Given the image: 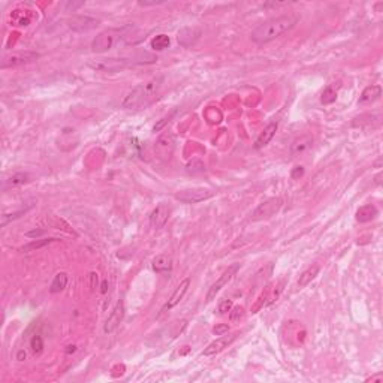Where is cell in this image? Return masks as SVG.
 I'll return each instance as SVG.
<instances>
[{"label": "cell", "mask_w": 383, "mask_h": 383, "mask_svg": "<svg viewBox=\"0 0 383 383\" xmlns=\"http://www.w3.org/2000/svg\"><path fill=\"white\" fill-rule=\"evenodd\" d=\"M237 336L238 334H229L228 336V333L226 334H223L222 337H219L217 340H214L213 343H210L205 349H204V352H202V355H205V357H214V355H217V354H220L222 351H225L235 339H237Z\"/></svg>", "instance_id": "10"}, {"label": "cell", "mask_w": 383, "mask_h": 383, "mask_svg": "<svg viewBox=\"0 0 383 383\" xmlns=\"http://www.w3.org/2000/svg\"><path fill=\"white\" fill-rule=\"evenodd\" d=\"M165 1H139L141 6H154V4H162Z\"/></svg>", "instance_id": "37"}, {"label": "cell", "mask_w": 383, "mask_h": 383, "mask_svg": "<svg viewBox=\"0 0 383 383\" xmlns=\"http://www.w3.org/2000/svg\"><path fill=\"white\" fill-rule=\"evenodd\" d=\"M55 241V238H45V240H36V241H31L28 243L27 246L22 247L24 252H33V250H37V249H42L45 246H48L49 243Z\"/></svg>", "instance_id": "28"}, {"label": "cell", "mask_w": 383, "mask_h": 383, "mask_svg": "<svg viewBox=\"0 0 383 383\" xmlns=\"http://www.w3.org/2000/svg\"><path fill=\"white\" fill-rule=\"evenodd\" d=\"M282 291H283V282L268 285V286L264 289L262 295L258 298V303H256V304H255V307H253V313H256L259 309H262V307H265V306H268V304L274 303V301L279 298V295H280V292H282Z\"/></svg>", "instance_id": "8"}, {"label": "cell", "mask_w": 383, "mask_h": 383, "mask_svg": "<svg viewBox=\"0 0 383 383\" xmlns=\"http://www.w3.org/2000/svg\"><path fill=\"white\" fill-rule=\"evenodd\" d=\"M201 36V30L199 28H183L178 31V42L180 45H183L184 48H189L192 45L196 43V40Z\"/></svg>", "instance_id": "18"}, {"label": "cell", "mask_w": 383, "mask_h": 383, "mask_svg": "<svg viewBox=\"0 0 383 383\" xmlns=\"http://www.w3.org/2000/svg\"><path fill=\"white\" fill-rule=\"evenodd\" d=\"M22 357H25V354L19 352V354H18V360H19V361H22Z\"/></svg>", "instance_id": "40"}, {"label": "cell", "mask_w": 383, "mask_h": 383, "mask_svg": "<svg viewBox=\"0 0 383 383\" xmlns=\"http://www.w3.org/2000/svg\"><path fill=\"white\" fill-rule=\"evenodd\" d=\"M382 94V87L381 85H370L367 87L363 93H361V97H360V103H372L375 100H378Z\"/></svg>", "instance_id": "23"}, {"label": "cell", "mask_w": 383, "mask_h": 383, "mask_svg": "<svg viewBox=\"0 0 383 383\" xmlns=\"http://www.w3.org/2000/svg\"><path fill=\"white\" fill-rule=\"evenodd\" d=\"M229 331V327L226 325V324H219V325H216L214 328H213V333L216 334V336H223V334H226Z\"/></svg>", "instance_id": "33"}, {"label": "cell", "mask_w": 383, "mask_h": 383, "mask_svg": "<svg viewBox=\"0 0 383 383\" xmlns=\"http://www.w3.org/2000/svg\"><path fill=\"white\" fill-rule=\"evenodd\" d=\"M25 213V210H19V211H13V213H4L3 216H1V226L4 228L9 222H12V220H15V219H18V217H21L22 214Z\"/></svg>", "instance_id": "31"}, {"label": "cell", "mask_w": 383, "mask_h": 383, "mask_svg": "<svg viewBox=\"0 0 383 383\" xmlns=\"http://www.w3.org/2000/svg\"><path fill=\"white\" fill-rule=\"evenodd\" d=\"M303 174H304L303 166H295V168H294V171H292V174H291V177H292L294 180H297V178L303 177Z\"/></svg>", "instance_id": "35"}, {"label": "cell", "mask_w": 383, "mask_h": 383, "mask_svg": "<svg viewBox=\"0 0 383 383\" xmlns=\"http://www.w3.org/2000/svg\"><path fill=\"white\" fill-rule=\"evenodd\" d=\"M66 285H67V274H66V273H58V274L54 277L49 291H51V294L61 292V291L66 288Z\"/></svg>", "instance_id": "25"}, {"label": "cell", "mask_w": 383, "mask_h": 383, "mask_svg": "<svg viewBox=\"0 0 383 383\" xmlns=\"http://www.w3.org/2000/svg\"><path fill=\"white\" fill-rule=\"evenodd\" d=\"M318 273H319V265H313V267L307 268V270L300 276V279H298V288L307 286V285L318 276Z\"/></svg>", "instance_id": "24"}, {"label": "cell", "mask_w": 383, "mask_h": 383, "mask_svg": "<svg viewBox=\"0 0 383 383\" xmlns=\"http://www.w3.org/2000/svg\"><path fill=\"white\" fill-rule=\"evenodd\" d=\"M189 286H190V279H184V280L177 286V289L174 291V294L171 295V298L168 300V303L163 306L162 312H166V310H171L172 307H175V306L183 300V297H184V294L187 292Z\"/></svg>", "instance_id": "17"}, {"label": "cell", "mask_w": 383, "mask_h": 383, "mask_svg": "<svg viewBox=\"0 0 383 383\" xmlns=\"http://www.w3.org/2000/svg\"><path fill=\"white\" fill-rule=\"evenodd\" d=\"M241 315H243V309L241 307H235L234 310H232V313H231V321H238L240 318H241Z\"/></svg>", "instance_id": "34"}, {"label": "cell", "mask_w": 383, "mask_h": 383, "mask_svg": "<svg viewBox=\"0 0 383 383\" xmlns=\"http://www.w3.org/2000/svg\"><path fill=\"white\" fill-rule=\"evenodd\" d=\"M282 205V201L279 198H271L265 202H262L256 210L255 213L252 214V220H261V219H267V217H271L274 213H277V210L280 208Z\"/></svg>", "instance_id": "9"}, {"label": "cell", "mask_w": 383, "mask_h": 383, "mask_svg": "<svg viewBox=\"0 0 383 383\" xmlns=\"http://www.w3.org/2000/svg\"><path fill=\"white\" fill-rule=\"evenodd\" d=\"M97 24H99L97 19L90 18V16H81V15H79V16H73V18H70V19L67 21L69 28H72L73 31H79V33H82V31H90V30L96 28Z\"/></svg>", "instance_id": "14"}, {"label": "cell", "mask_w": 383, "mask_h": 383, "mask_svg": "<svg viewBox=\"0 0 383 383\" xmlns=\"http://www.w3.org/2000/svg\"><path fill=\"white\" fill-rule=\"evenodd\" d=\"M376 216H378V208L372 204H367V205H363L361 208H358L355 217L360 223H367V222H372L373 219H376Z\"/></svg>", "instance_id": "20"}, {"label": "cell", "mask_w": 383, "mask_h": 383, "mask_svg": "<svg viewBox=\"0 0 383 383\" xmlns=\"http://www.w3.org/2000/svg\"><path fill=\"white\" fill-rule=\"evenodd\" d=\"M240 268V265L238 264H234V265H231L219 279H217V282L216 283H213V286L210 288V291H208V294H207V301L210 303V301H213L214 298H216V295L220 292V289L232 279V276L237 273V270Z\"/></svg>", "instance_id": "11"}, {"label": "cell", "mask_w": 383, "mask_h": 383, "mask_svg": "<svg viewBox=\"0 0 383 383\" xmlns=\"http://www.w3.org/2000/svg\"><path fill=\"white\" fill-rule=\"evenodd\" d=\"M97 286V274L91 273V288H96Z\"/></svg>", "instance_id": "39"}, {"label": "cell", "mask_w": 383, "mask_h": 383, "mask_svg": "<svg viewBox=\"0 0 383 383\" xmlns=\"http://www.w3.org/2000/svg\"><path fill=\"white\" fill-rule=\"evenodd\" d=\"M213 196H214V192L210 189H204V187L186 189V190H180L178 193H175V199H178L180 202H184V204H198V202L207 201Z\"/></svg>", "instance_id": "4"}, {"label": "cell", "mask_w": 383, "mask_h": 383, "mask_svg": "<svg viewBox=\"0 0 383 383\" xmlns=\"http://www.w3.org/2000/svg\"><path fill=\"white\" fill-rule=\"evenodd\" d=\"M283 337L286 339L288 345L300 346V345H303V342L306 339V330L300 322L291 321V322H286V325L283 327Z\"/></svg>", "instance_id": "6"}, {"label": "cell", "mask_w": 383, "mask_h": 383, "mask_svg": "<svg viewBox=\"0 0 383 383\" xmlns=\"http://www.w3.org/2000/svg\"><path fill=\"white\" fill-rule=\"evenodd\" d=\"M37 57H39V54H37V52H33V51L13 52V54L6 55V57L1 60V69L16 67V66H21V64H25V63H30V61L36 60Z\"/></svg>", "instance_id": "7"}, {"label": "cell", "mask_w": 383, "mask_h": 383, "mask_svg": "<svg viewBox=\"0 0 383 383\" xmlns=\"http://www.w3.org/2000/svg\"><path fill=\"white\" fill-rule=\"evenodd\" d=\"M298 18L295 15H282L277 18H271L262 24H259L252 31V40L262 45L267 42H271L277 37H280L283 33L289 31L295 24Z\"/></svg>", "instance_id": "1"}, {"label": "cell", "mask_w": 383, "mask_h": 383, "mask_svg": "<svg viewBox=\"0 0 383 383\" xmlns=\"http://www.w3.org/2000/svg\"><path fill=\"white\" fill-rule=\"evenodd\" d=\"M30 349L33 355H40L43 352V340L39 334H34L30 340Z\"/></svg>", "instance_id": "29"}, {"label": "cell", "mask_w": 383, "mask_h": 383, "mask_svg": "<svg viewBox=\"0 0 383 383\" xmlns=\"http://www.w3.org/2000/svg\"><path fill=\"white\" fill-rule=\"evenodd\" d=\"M169 43H171L169 36H166V34H157V36L151 40V48H153V49H157V51H162V49L168 48Z\"/></svg>", "instance_id": "27"}, {"label": "cell", "mask_w": 383, "mask_h": 383, "mask_svg": "<svg viewBox=\"0 0 383 383\" xmlns=\"http://www.w3.org/2000/svg\"><path fill=\"white\" fill-rule=\"evenodd\" d=\"M87 64H88V67H91L96 72L114 73V72H118L123 67H126L129 64V61L124 58H97V60L88 61Z\"/></svg>", "instance_id": "5"}, {"label": "cell", "mask_w": 383, "mask_h": 383, "mask_svg": "<svg viewBox=\"0 0 383 383\" xmlns=\"http://www.w3.org/2000/svg\"><path fill=\"white\" fill-rule=\"evenodd\" d=\"M43 234V231H40V229H34V231H30V232H27V237H39V235H42Z\"/></svg>", "instance_id": "38"}, {"label": "cell", "mask_w": 383, "mask_h": 383, "mask_svg": "<svg viewBox=\"0 0 383 383\" xmlns=\"http://www.w3.org/2000/svg\"><path fill=\"white\" fill-rule=\"evenodd\" d=\"M172 268V259L168 255H159L153 259V270L159 274L169 273Z\"/></svg>", "instance_id": "22"}, {"label": "cell", "mask_w": 383, "mask_h": 383, "mask_svg": "<svg viewBox=\"0 0 383 383\" xmlns=\"http://www.w3.org/2000/svg\"><path fill=\"white\" fill-rule=\"evenodd\" d=\"M169 214H171V207L168 204H159L153 211H151V216H150V225L151 228L154 229H162L168 219H169Z\"/></svg>", "instance_id": "12"}, {"label": "cell", "mask_w": 383, "mask_h": 383, "mask_svg": "<svg viewBox=\"0 0 383 383\" xmlns=\"http://www.w3.org/2000/svg\"><path fill=\"white\" fill-rule=\"evenodd\" d=\"M156 153L159 154V157L162 159H169L172 151H174V136L171 133H165L162 135L157 142H156V147H154Z\"/></svg>", "instance_id": "15"}, {"label": "cell", "mask_w": 383, "mask_h": 383, "mask_svg": "<svg viewBox=\"0 0 383 383\" xmlns=\"http://www.w3.org/2000/svg\"><path fill=\"white\" fill-rule=\"evenodd\" d=\"M383 381V376H382V373H378L376 376H372V378H369L367 379V382H378V383H381Z\"/></svg>", "instance_id": "36"}, {"label": "cell", "mask_w": 383, "mask_h": 383, "mask_svg": "<svg viewBox=\"0 0 383 383\" xmlns=\"http://www.w3.org/2000/svg\"><path fill=\"white\" fill-rule=\"evenodd\" d=\"M30 181V175L28 174H24V172H18L15 175H12L9 178V184L10 186H21L24 183H28Z\"/></svg>", "instance_id": "30"}, {"label": "cell", "mask_w": 383, "mask_h": 383, "mask_svg": "<svg viewBox=\"0 0 383 383\" xmlns=\"http://www.w3.org/2000/svg\"><path fill=\"white\" fill-rule=\"evenodd\" d=\"M313 147V138L312 135H301L297 139H294L292 145H291V154L294 157L303 156L304 153H307L310 148Z\"/></svg>", "instance_id": "16"}, {"label": "cell", "mask_w": 383, "mask_h": 383, "mask_svg": "<svg viewBox=\"0 0 383 383\" xmlns=\"http://www.w3.org/2000/svg\"><path fill=\"white\" fill-rule=\"evenodd\" d=\"M126 28L123 30H106V31H102L100 34H97L91 43V49L94 52H105L108 49H111L118 40L121 39H127L129 34L124 33Z\"/></svg>", "instance_id": "3"}, {"label": "cell", "mask_w": 383, "mask_h": 383, "mask_svg": "<svg viewBox=\"0 0 383 383\" xmlns=\"http://www.w3.org/2000/svg\"><path fill=\"white\" fill-rule=\"evenodd\" d=\"M123 318H124V303L120 300V301L115 304V307H114V310L111 312V315L108 316V319H106V322H105V327H103V331H105L106 334L114 333V331L118 328V325L121 324Z\"/></svg>", "instance_id": "13"}, {"label": "cell", "mask_w": 383, "mask_h": 383, "mask_svg": "<svg viewBox=\"0 0 383 383\" xmlns=\"http://www.w3.org/2000/svg\"><path fill=\"white\" fill-rule=\"evenodd\" d=\"M336 99H337V88H336L334 85H330V87H327V88L324 90L322 97H321V102H322L324 105H331V103L336 102Z\"/></svg>", "instance_id": "26"}, {"label": "cell", "mask_w": 383, "mask_h": 383, "mask_svg": "<svg viewBox=\"0 0 383 383\" xmlns=\"http://www.w3.org/2000/svg\"><path fill=\"white\" fill-rule=\"evenodd\" d=\"M10 21L13 25H19V27H25L31 22V13L30 10H24V9H15L10 13Z\"/></svg>", "instance_id": "21"}, {"label": "cell", "mask_w": 383, "mask_h": 383, "mask_svg": "<svg viewBox=\"0 0 383 383\" xmlns=\"http://www.w3.org/2000/svg\"><path fill=\"white\" fill-rule=\"evenodd\" d=\"M276 132H277V123H270V124L261 132V135L258 136V139L255 141V148H262V147H265V145L274 138Z\"/></svg>", "instance_id": "19"}, {"label": "cell", "mask_w": 383, "mask_h": 383, "mask_svg": "<svg viewBox=\"0 0 383 383\" xmlns=\"http://www.w3.org/2000/svg\"><path fill=\"white\" fill-rule=\"evenodd\" d=\"M231 309H232V301L231 300H223L219 304V312L220 313H228V312H231Z\"/></svg>", "instance_id": "32"}, {"label": "cell", "mask_w": 383, "mask_h": 383, "mask_svg": "<svg viewBox=\"0 0 383 383\" xmlns=\"http://www.w3.org/2000/svg\"><path fill=\"white\" fill-rule=\"evenodd\" d=\"M160 85H162L160 78H154L148 82L139 84L138 87H135L132 91L126 94V97L121 102V106L124 109H141L148 106L156 99V94Z\"/></svg>", "instance_id": "2"}]
</instances>
